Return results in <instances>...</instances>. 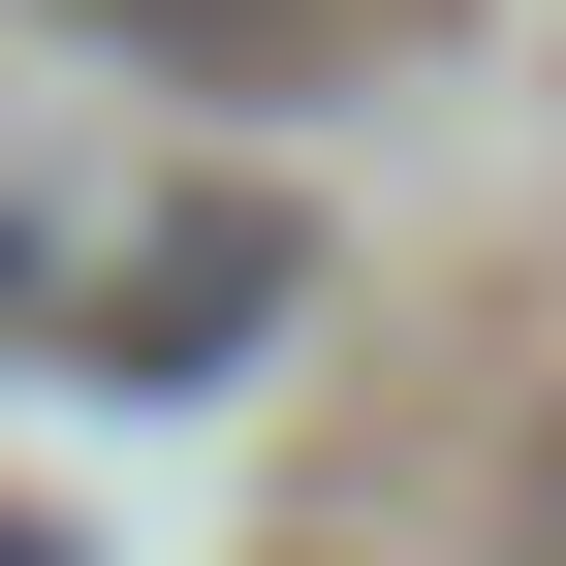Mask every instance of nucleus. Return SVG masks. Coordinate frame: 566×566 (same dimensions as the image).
Returning <instances> with one entry per match:
<instances>
[{"instance_id":"1","label":"nucleus","mask_w":566,"mask_h":566,"mask_svg":"<svg viewBox=\"0 0 566 566\" xmlns=\"http://www.w3.org/2000/svg\"><path fill=\"white\" fill-rule=\"evenodd\" d=\"M283 283H315V252H283V189H189V221H126V283H95V378H221Z\"/></svg>"},{"instance_id":"2","label":"nucleus","mask_w":566,"mask_h":566,"mask_svg":"<svg viewBox=\"0 0 566 566\" xmlns=\"http://www.w3.org/2000/svg\"><path fill=\"white\" fill-rule=\"evenodd\" d=\"M504 566H566V409H535V441H504Z\"/></svg>"},{"instance_id":"3","label":"nucleus","mask_w":566,"mask_h":566,"mask_svg":"<svg viewBox=\"0 0 566 566\" xmlns=\"http://www.w3.org/2000/svg\"><path fill=\"white\" fill-rule=\"evenodd\" d=\"M0 566H32V535H0Z\"/></svg>"}]
</instances>
